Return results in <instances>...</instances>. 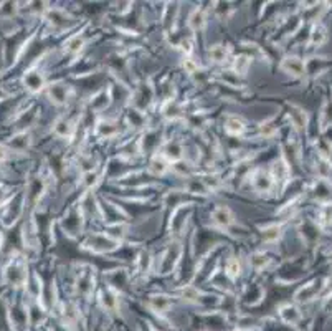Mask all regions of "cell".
<instances>
[{
  "label": "cell",
  "instance_id": "cell-6",
  "mask_svg": "<svg viewBox=\"0 0 332 331\" xmlns=\"http://www.w3.org/2000/svg\"><path fill=\"white\" fill-rule=\"evenodd\" d=\"M281 316H283V320L286 321V323H296V321L301 318L296 308L291 306V305H286V306L281 308Z\"/></svg>",
  "mask_w": 332,
  "mask_h": 331
},
{
  "label": "cell",
  "instance_id": "cell-8",
  "mask_svg": "<svg viewBox=\"0 0 332 331\" xmlns=\"http://www.w3.org/2000/svg\"><path fill=\"white\" fill-rule=\"evenodd\" d=\"M245 129V124L242 120H238V118H228V121H226V131H228L230 134H242Z\"/></svg>",
  "mask_w": 332,
  "mask_h": 331
},
{
  "label": "cell",
  "instance_id": "cell-5",
  "mask_svg": "<svg viewBox=\"0 0 332 331\" xmlns=\"http://www.w3.org/2000/svg\"><path fill=\"white\" fill-rule=\"evenodd\" d=\"M28 143H30L28 134L22 133V134H17L15 138H12L10 141H8V146L15 149V151H24V149L28 146Z\"/></svg>",
  "mask_w": 332,
  "mask_h": 331
},
{
  "label": "cell",
  "instance_id": "cell-2",
  "mask_svg": "<svg viewBox=\"0 0 332 331\" xmlns=\"http://www.w3.org/2000/svg\"><path fill=\"white\" fill-rule=\"evenodd\" d=\"M213 222L218 227H228L230 224H233V214L230 212L228 207H218L213 212Z\"/></svg>",
  "mask_w": 332,
  "mask_h": 331
},
{
  "label": "cell",
  "instance_id": "cell-7",
  "mask_svg": "<svg viewBox=\"0 0 332 331\" xmlns=\"http://www.w3.org/2000/svg\"><path fill=\"white\" fill-rule=\"evenodd\" d=\"M169 306H170V301H169V298L167 297H154L152 298V301H151V308L154 311H157V313H164V311H167L169 310Z\"/></svg>",
  "mask_w": 332,
  "mask_h": 331
},
{
  "label": "cell",
  "instance_id": "cell-15",
  "mask_svg": "<svg viewBox=\"0 0 332 331\" xmlns=\"http://www.w3.org/2000/svg\"><path fill=\"white\" fill-rule=\"evenodd\" d=\"M81 45H83V40H81L80 37L71 38L70 42H68V50H70V52H78V50L81 48Z\"/></svg>",
  "mask_w": 332,
  "mask_h": 331
},
{
  "label": "cell",
  "instance_id": "cell-4",
  "mask_svg": "<svg viewBox=\"0 0 332 331\" xmlns=\"http://www.w3.org/2000/svg\"><path fill=\"white\" fill-rule=\"evenodd\" d=\"M205 13H203V10H200V8H197V10H194V13L190 15L189 19V25L192 30H202L203 25H205Z\"/></svg>",
  "mask_w": 332,
  "mask_h": 331
},
{
  "label": "cell",
  "instance_id": "cell-14",
  "mask_svg": "<svg viewBox=\"0 0 332 331\" xmlns=\"http://www.w3.org/2000/svg\"><path fill=\"white\" fill-rule=\"evenodd\" d=\"M71 131H73L71 124L68 123V121H65V120L58 121V123L55 124V133H56L58 136H70Z\"/></svg>",
  "mask_w": 332,
  "mask_h": 331
},
{
  "label": "cell",
  "instance_id": "cell-13",
  "mask_svg": "<svg viewBox=\"0 0 332 331\" xmlns=\"http://www.w3.org/2000/svg\"><path fill=\"white\" fill-rule=\"evenodd\" d=\"M278 237H279V227L278 225H270V227H266L265 230H263V239H265L266 242H275Z\"/></svg>",
  "mask_w": 332,
  "mask_h": 331
},
{
  "label": "cell",
  "instance_id": "cell-12",
  "mask_svg": "<svg viewBox=\"0 0 332 331\" xmlns=\"http://www.w3.org/2000/svg\"><path fill=\"white\" fill-rule=\"evenodd\" d=\"M210 58L217 63L225 61L226 60V50L221 47V45H215V47L210 48Z\"/></svg>",
  "mask_w": 332,
  "mask_h": 331
},
{
  "label": "cell",
  "instance_id": "cell-17",
  "mask_svg": "<svg viewBox=\"0 0 332 331\" xmlns=\"http://www.w3.org/2000/svg\"><path fill=\"white\" fill-rule=\"evenodd\" d=\"M238 270H240V265H238V262H236V260L230 262L228 267H226V271H228L231 276H235L236 273H238Z\"/></svg>",
  "mask_w": 332,
  "mask_h": 331
},
{
  "label": "cell",
  "instance_id": "cell-1",
  "mask_svg": "<svg viewBox=\"0 0 332 331\" xmlns=\"http://www.w3.org/2000/svg\"><path fill=\"white\" fill-rule=\"evenodd\" d=\"M281 68H283L286 73H289L293 76H303L304 75V63L296 57H288L283 61Z\"/></svg>",
  "mask_w": 332,
  "mask_h": 331
},
{
  "label": "cell",
  "instance_id": "cell-10",
  "mask_svg": "<svg viewBox=\"0 0 332 331\" xmlns=\"http://www.w3.org/2000/svg\"><path fill=\"white\" fill-rule=\"evenodd\" d=\"M291 121H293L294 126H298L299 129L306 128V123H307V118L306 115H304L303 110H299V108H296L293 113H291Z\"/></svg>",
  "mask_w": 332,
  "mask_h": 331
},
{
  "label": "cell",
  "instance_id": "cell-3",
  "mask_svg": "<svg viewBox=\"0 0 332 331\" xmlns=\"http://www.w3.org/2000/svg\"><path fill=\"white\" fill-rule=\"evenodd\" d=\"M24 83L30 91H38V90L43 88V78L38 71H28L24 78Z\"/></svg>",
  "mask_w": 332,
  "mask_h": 331
},
{
  "label": "cell",
  "instance_id": "cell-18",
  "mask_svg": "<svg viewBox=\"0 0 332 331\" xmlns=\"http://www.w3.org/2000/svg\"><path fill=\"white\" fill-rule=\"evenodd\" d=\"M184 68H185V70L189 71V73H195V71H197V68H198V66L195 65V63H194L192 60H190V58H187V60L184 61Z\"/></svg>",
  "mask_w": 332,
  "mask_h": 331
},
{
  "label": "cell",
  "instance_id": "cell-9",
  "mask_svg": "<svg viewBox=\"0 0 332 331\" xmlns=\"http://www.w3.org/2000/svg\"><path fill=\"white\" fill-rule=\"evenodd\" d=\"M273 185V179L270 178L265 172H260V174L256 176V179H254V187L258 190H268Z\"/></svg>",
  "mask_w": 332,
  "mask_h": 331
},
{
  "label": "cell",
  "instance_id": "cell-16",
  "mask_svg": "<svg viewBox=\"0 0 332 331\" xmlns=\"http://www.w3.org/2000/svg\"><path fill=\"white\" fill-rule=\"evenodd\" d=\"M151 166H152V171L156 172V174H162V172L167 169V167H166V164H164V161H162V159H156V161L152 162Z\"/></svg>",
  "mask_w": 332,
  "mask_h": 331
},
{
  "label": "cell",
  "instance_id": "cell-11",
  "mask_svg": "<svg viewBox=\"0 0 332 331\" xmlns=\"http://www.w3.org/2000/svg\"><path fill=\"white\" fill-rule=\"evenodd\" d=\"M326 38H327L326 29H324V27H321V25H317L316 29L312 30V33H311V42L314 45H322L326 42Z\"/></svg>",
  "mask_w": 332,
  "mask_h": 331
},
{
  "label": "cell",
  "instance_id": "cell-19",
  "mask_svg": "<svg viewBox=\"0 0 332 331\" xmlns=\"http://www.w3.org/2000/svg\"><path fill=\"white\" fill-rule=\"evenodd\" d=\"M5 157H7L5 149H3V148H0V162H2V161H5Z\"/></svg>",
  "mask_w": 332,
  "mask_h": 331
}]
</instances>
